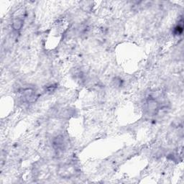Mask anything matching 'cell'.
Here are the masks:
<instances>
[{
  "mask_svg": "<svg viewBox=\"0 0 184 184\" xmlns=\"http://www.w3.org/2000/svg\"><path fill=\"white\" fill-rule=\"evenodd\" d=\"M183 20H181V22H180L179 23H178V24H177L176 26H175V27H174L173 29V33L175 35H181L183 33Z\"/></svg>",
  "mask_w": 184,
  "mask_h": 184,
  "instance_id": "6da1fadb",
  "label": "cell"
}]
</instances>
